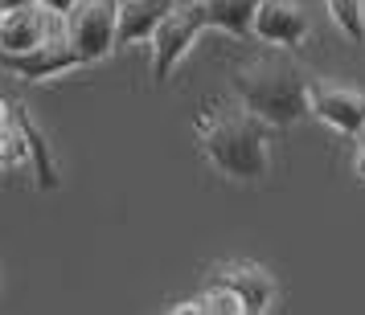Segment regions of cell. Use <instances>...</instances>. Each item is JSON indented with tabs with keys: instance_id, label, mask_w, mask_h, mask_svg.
Instances as JSON below:
<instances>
[{
	"instance_id": "d6986e66",
	"label": "cell",
	"mask_w": 365,
	"mask_h": 315,
	"mask_svg": "<svg viewBox=\"0 0 365 315\" xmlns=\"http://www.w3.org/2000/svg\"><path fill=\"white\" fill-rule=\"evenodd\" d=\"M9 127H13V102L0 99V132H9Z\"/></svg>"
},
{
	"instance_id": "4fadbf2b",
	"label": "cell",
	"mask_w": 365,
	"mask_h": 315,
	"mask_svg": "<svg viewBox=\"0 0 365 315\" xmlns=\"http://www.w3.org/2000/svg\"><path fill=\"white\" fill-rule=\"evenodd\" d=\"M324 9L349 41L365 46V0H324Z\"/></svg>"
},
{
	"instance_id": "8fae6325",
	"label": "cell",
	"mask_w": 365,
	"mask_h": 315,
	"mask_svg": "<svg viewBox=\"0 0 365 315\" xmlns=\"http://www.w3.org/2000/svg\"><path fill=\"white\" fill-rule=\"evenodd\" d=\"M205 29H222L230 37H255V17L263 0H197Z\"/></svg>"
},
{
	"instance_id": "7a4b0ae2",
	"label": "cell",
	"mask_w": 365,
	"mask_h": 315,
	"mask_svg": "<svg viewBox=\"0 0 365 315\" xmlns=\"http://www.w3.org/2000/svg\"><path fill=\"white\" fill-rule=\"evenodd\" d=\"M201 151L205 160L230 176V181H263L271 168V139H267V123L255 115L238 111H205L197 119Z\"/></svg>"
},
{
	"instance_id": "277c9868",
	"label": "cell",
	"mask_w": 365,
	"mask_h": 315,
	"mask_svg": "<svg viewBox=\"0 0 365 315\" xmlns=\"http://www.w3.org/2000/svg\"><path fill=\"white\" fill-rule=\"evenodd\" d=\"M201 33H205L201 4L181 0V4L168 13V21L160 25V33L152 37V78H156V82H168L173 70L189 58V50H193V41H197Z\"/></svg>"
},
{
	"instance_id": "5b68a950",
	"label": "cell",
	"mask_w": 365,
	"mask_h": 315,
	"mask_svg": "<svg viewBox=\"0 0 365 315\" xmlns=\"http://www.w3.org/2000/svg\"><path fill=\"white\" fill-rule=\"evenodd\" d=\"M78 53L74 46L66 41V21H62V29L34 53H0V70H9L13 78L21 82H50V78H62L70 70H78Z\"/></svg>"
},
{
	"instance_id": "8992f818",
	"label": "cell",
	"mask_w": 365,
	"mask_h": 315,
	"mask_svg": "<svg viewBox=\"0 0 365 315\" xmlns=\"http://www.w3.org/2000/svg\"><path fill=\"white\" fill-rule=\"evenodd\" d=\"M308 115H316L324 127L341 135H365V95L353 86L312 82L308 86Z\"/></svg>"
},
{
	"instance_id": "ba28073f",
	"label": "cell",
	"mask_w": 365,
	"mask_h": 315,
	"mask_svg": "<svg viewBox=\"0 0 365 315\" xmlns=\"http://www.w3.org/2000/svg\"><path fill=\"white\" fill-rule=\"evenodd\" d=\"M62 29V21L50 17L46 9H21V13H9V17L0 21V53H34L41 50L53 33Z\"/></svg>"
},
{
	"instance_id": "7c38bea8",
	"label": "cell",
	"mask_w": 365,
	"mask_h": 315,
	"mask_svg": "<svg viewBox=\"0 0 365 315\" xmlns=\"http://www.w3.org/2000/svg\"><path fill=\"white\" fill-rule=\"evenodd\" d=\"M13 127L21 132L25 148H29V168H34V176H37V188L53 193V188L62 184V176H58V164H53V151H50V144H46L41 127H37L34 119H29V111H21V107H13Z\"/></svg>"
},
{
	"instance_id": "ac0fdd59",
	"label": "cell",
	"mask_w": 365,
	"mask_h": 315,
	"mask_svg": "<svg viewBox=\"0 0 365 315\" xmlns=\"http://www.w3.org/2000/svg\"><path fill=\"white\" fill-rule=\"evenodd\" d=\"M37 0H0V17H9V13H21V9H29Z\"/></svg>"
},
{
	"instance_id": "9c48e42d",
	"label": "cell",
	"mask_w": 365,
	"mask_h": 315,
	"mask_svg": "<svg viewBox=\"0 0 365 315\" xmlns=\"http://www.w3.org/2000/svg\"><path fill=\"white\" fill-rule=\"evenodd\" d=\"M217 282L242 299L247 315H267L271 303H275V279L259 262H226L217 270Z\"/></svg>"
},
{
	"instance_id": "5bb4252c",
	"label": "cell",
	"mask_w": 365,
	"mask_h": 315,
	"mask_svg": "<svg viewBox=\"0 0 365 315\" xmlns=\"http://www.w3.org/2000/svg\"><path fill=\"white\" fill-rule=\"evenodd\" d=\"M201 307H205V315H247L242 299L234 295L230 287H222V282H214V287L201 295Z\"/></svg>"
},
{
	"instance_id": "3957f363",
	"label": "cell",
	"mask_w": 365,
	"mask_h": 315,
	"mask_svg": "<svg viewBox=\"0 0 365 315\" xmlns=\"http://www.w3.org/2000/svg\"><path fill=\"white\" fill-rule=\"evenodd\" d=\"M119 9L123 0H83L66 17V41L83 66H99L119 50Z\"/></svg>"
},
{
	"instance_id": "52a82bcc",
	"label": "cell",
	"mask_w": 365,
	"mask_h": 315,
	"mask_svg": "<svg viewBox=\"0 0 365 315\" xmlns=\"http://www.w3.org/2000/svg\"><path fill=\"white\" fill-rule=\"evenodd\" d=\"M255 37L271 50H296L308 37V13L299 9V0H263L255 17Z\"/></svg>"
},
{
	"instance_id": "30bf717a",
	"label": "cell",
	"mask_w": 365,
	"mask_h": 315,
	"mask_svg": "<svg viewBox=\"0 0 365 315\" xmlns=\"http://www.w3.org/2000/svg\"><path fill=\"white\" fill-rule=\"evenodd\" d=\"M181 0H123L119 9V46H140L160 33V25L168 21V13L177 9Z\"/></svg>"
},
{
	"instance_id": "6da1fadb",
	"label": "cell",
	"mask_w": 365,
	"mask_h": 315,
	"mask_svg": "<svg viewBox=\"0 0 365 315\" xmlns=\"http://www.w3.org/2000/svg\"><path fill=\"white\" fill-rule=\"evenodd\" d=\"M238 107L267 127H292L308 115V74L292 62L287 50H267L238 62L230 74Z\"/></svg>"
},
{
	"instance_id": "9a60e30c",
	"label": "cell",
	"mask_w": 365,
	"mask_h": 315,
	"mask_svg": "<svg viewBox=\"0 0 365 315\" xmlns=\"http://www.w3.org/2000/svg\"><path fill=\"white\" fill-rule=\"evenodd\" d=\"M17 164H29V148H25L17 127H9V132H0V168H17Z\"/></svg>"
},
{
	"instance_id": "44dd1931",
	"label": "cell",
	"mask_w": 365,
	"mask_h": 315,
	"mask_svg": "<svg viewBox=\"0 0 365 315\" xmlns=\"http://www.w3.org/2000/svg\"><path fill=\"white\" fill-rule=\"evenodd\" d=\"M189 4H197V0H189Z\"/></svg>"
},
{
	"instance_id": "e0dca14e",
	"label": "cell",
	"mask_w": 365,
	"mask_h": 315,
	"mask_svg": "<svg viewBox=\"0 0 365 315\" xmlns=\"http://www.w3.org/2000/svg\"><path fill=\"white\" fill-rule=\"evenodd\" d=\"M168 315H205V307H201V299H189V303H181V307H173Z\"/></svg>"
},
{
	"instance_id": "7402d4cb",
	"label": "cell",
	"mask_w": 365,
	"mask_h": 315,
	"mask_svg": "<svg viewBox=\"0 0 365 315\" xmlns=\"http://www.w3.org/2000/svg\"><path fill=\"white\" fill-rule=\"evenodd\" d=\"M0 21H4V17H0Z\"/></svg>"
},
{
	"instance_id": "ffe728a7",
	"label": "cell",
	"mask_w": 365,
	"mask_h": 315,
	"mask_svg": "<svg viewBox=\"0 0 365 315\" xmlns=\"http://www.w3.org/2000/svg\"><path fill=\"white\" fill-rule=\"evenodd\" d=\"M353 172H357V176L365 181V139H361V148L353 151Z\"/></svg>"
},
{
	"instance_id": "2e32d148",
	"label": "cell",
	"mask_w": 365,
	"mask_h": 315,
	"mask_svg": "<svg viewBox=\"0 0 365 315\" xmlns=\"http://www.w3.org/2000/svg\"><path fill=\"white\" fill-rule=\"evenodd\" d=\"M78 4H83V0H37V9H46V13H50V17H58V21H66Z\"/></svg>"
}]
</instances>
